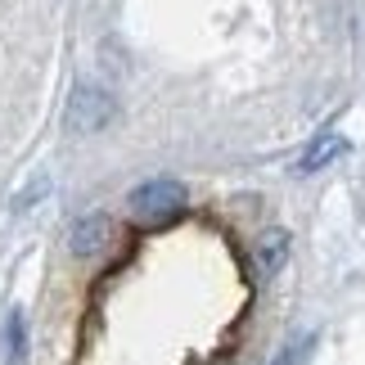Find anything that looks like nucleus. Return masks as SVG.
Masks as SVG:
<instances>
[{"instance_id": "nucleus-7", "label": "nucleus", "mask_w": 365, "mask_h": 365, "mask_svg": "<svg viewBox=\"0 0 365 365\" xmlns=\"http://www.w3.org/2000/svg\"><path fill=\"white\" fill-rule=\"evenodd\" d=\"M307 347H312V339H293V343L284 347V356H279L275 365H298V356L307 352Z\"/></svg>"}, {"instance_id": "nucleus-4", "label": "nucleus", "mask_w": 365, "mask_h": 365, "mask_svg": "<svg viewBox=\"0 0 365 365\" xmlns=\"http://www.w3.org/2000/svg\"><path fill=\"white\" fill-rule=\"evenodd\" d=\"M347 153V140L339 135V131H325V135H316L312 145L302 149V158H298V176H312V172H320V167H329L334 158H343Z\"/></svg>"}, {"instance_id": "nucleus-1", "label": "nucleus", "mask_w": 365, "mask_h": 365, "mask_svg": "<svg viewBox=\"0 0 365 365\" xmlns=\"http://www.w3.org/2000/svg\"><path fill=\"white\" fill-rule=\"evenodd\" d=\"M126 203H131V217L140 221V226H167V221H176L180 212H185L190 194H185V185H180V180L158 176V180L135 185Z\"/></svg>"}, {"instance_id": "nucleus-5", "label": "nucleus", "mask_w": 365, "mask_h": 365, "mask_svg": "<svg viewBox=\"0 0 365 365\" xmlns=\"http://www.w3.org/2000/svg\"><path fill=\"white\" fill-rule=\"evenodd\" d=\"M257 257H262V271H266V275H275L279 266H284V257H289V235H284V230H271V235H262V244H257Z\"/></svg>"}, {"instance_id": "nucleus-6", "label": "nucleus", "mask_w": 365, "mask_h": 365, "mask_svg": "<svg viewBox=\"0 0 365 365\" xmlns=\"http://www.w3.org/2000/svg\"><path fill=\"white\" fill-rule=\"evenodd\" d=\"M23 356H27V325H23V312H9V320H5V361L23 365Z\"/></svg>"}, {"instance_id": "nucleus-2", "label": "nucleus", "mask_w": 365, "mask_h": 365, "mask_svg": "<svg viewBox=\"0 0 365 365\" xmlns=\"http://www.w3.org/2000/svg\"><path fill=\"white\" fill-rule=\"evenodd\" d=\"M113 113H118L113 95L100 86H77L73 100H68V126L73 131H104L113 122Z\"/></svg>"}, {"instance_id": "nucleus-3", "label": "nucleus", "mask_w": 365, "mask_h": 365, "mask_svg": "<svg viewBox=\"0 0 365 365\" xmlns=\"http://www.w3.org/2000/svg\"><path fill=\"white\" fill-rule=\"evenodd\" d=\"M108 244H113V221L104 212H91L73 226V252L77 257H95V252H104Z\"/></svg>"}]
</instances>
